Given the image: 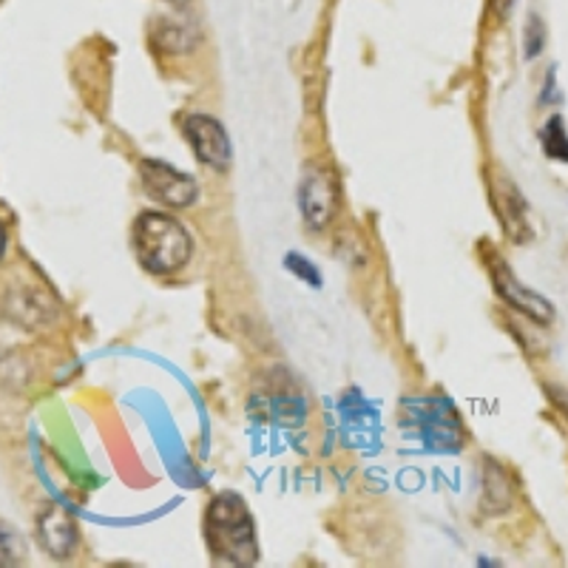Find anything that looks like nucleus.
I'll use <instances>...</instances> for the list:
<instances>
[{"label": "nucleus", "mask_w": 568, "mask_h": 568, "mask_svg": "<svg viewBox=\"0 0 568 568\" xmlns=\"http://www.w3.org/2000/svg\"><path fill=\"white\" fill-rule=\"evenodd\" d=\"M205 535L211 555L227 566H253L258 560L256 526L240 495H220L207 506Z\"/></svg>", "instance_id": "1"}, {"label": "nucleus", "mask_w": 568, "mask_h": 568, "mask_svg": "<svg viewBox=\"0 0 568 568\" xmlns=\"http://www.w3.org/2000/svg\"><path fill=\"white\" fill-rule=\"evenodd\" d=\"M131 245H134L140 265L156 276L182 271L194 253V242L182 227V222H176L169 213L156 211L136 216L134 227H131Z\"/></svg>", "instance_id": "2"}, {"label": "nucleus", "mask_w": 568, "mask_h": 568, "mask_svg": "<svg viewBox=\"0 0 568 568\" xmlns=\"http://www.w3.org/2000/svg\"><path fill=\"white\" fill-rule=\"evenodd\" d=\"M142 185L154 196L156 202L169 207H187L196 202V194H200V185H196L194 176L182 174L174 165L160 160H145L140 165Z\"/></svg>", "instance_id": "3"}, {"label": "nucleus", "mask_w": 568, "mask_h": 568, "mask_svg": "<svg viewBox=\"0 0 568 568\" xmlns=\"http://www.w3.org/2000/svg\"><path fill=\"white\" fill-rule=\"evenodd\" d=\"M489 271H491V282H495V291L497 296L504 298L506 304H509L511 311L524 313L526 318H531V322L537 324H549L551 318H555V311H551V304L546 302V298L540 296V293L529 291L520 278L515 276V273L509 271V265H506L504 258L495 256L491 253V262H489Z\"/></svg>", "instance_id": "4"}, {"label": "nucleus", "mask_w": 568, "mask_h": 568, "mask_svg": "<svg viewBox=\"0 0 568 568\" xmlns=\"http://www.w3.org/2000/svg\"><path fill=\"white\" fill-rule=\"evenodd\" d=\"M185 134L194 145V154L200 156V162L216 171H225L231 165V140H227L220 120H213L207 114L187 116Z\"/></svg>", "instance_id": "5"}, {"label": "nucleus", "mask_w": 568, "mask_h": 568, "mask_svg": "<svg viewBox=\"0 0 568 568\" xmlns=\"http://www.w3.org/2000/svg\"><path fill=\"white\" fill-rule=\"evenodd\" d=\"M38 540L54 560H69L80 546V529L63 506H45L38 517Z\"/></svg>", "instance_id": "6"}, {"label": "nucleus", "mask_w": 568, "mask_h": 568, "mask_svg": "<svg viewBox=\"0 0 568 568\" xmlns=\"http://www.w3.org/2000/svg\"><path fill=\"white\" fill-rule=\"evenodd\" d=\"M491 191H495V207L500 213V222H504L506 233H509L515 242H526L531 236V220H529V205L520 196L515 182H509L506 176H495L491 182Z\"/></svg>", "instance_id": "7"}, {"label": "nucleus", "mask_w": 568, "mask_h": 568, "mask_svg": "<svg viewBox=\"0 0 568 568\" xmlns=\"http://www.w3.org/2000/svg\"><path fill=\"white\" fill-rule=\"evenodd\" d=\"M298 202H302L304 222L311 227H316V231H322V227L333 220V207H336V191H333L329 176L322 174V171H311L302 182Z\"/></svg>", "instance_id": "8"}, {"label": "nucleus", "mask_w": 568, "mask_h": 568, "mask_svg": "<svg viewBox=\"0 0 568 568\" xmlns=\"http://www.w3.org/2000/svg\"><path fill=\"white\" fill-rule=\"evenodd\" d=\"M515 500V484H511L509 471L495 460L484 464V506L486 515H504Z\"/></svg>", "instance_id": "9"}, {"label": "nucleus", "mask_w": 568, "mask_h": 568, "mask_svg": "<svg viewBox=\"0 0 568 568\" xmlns=\"http://www.w3.org/2000/svg\"><path fill=\"white\" fill-rule=\"evenodd\" d=\"M154 43L162 45L165 52H187L196 43L194 29L182 23V20H156L154 23Z\"/></svg>", "instance_id": "10"}, {"label": "nucleus", "mask_w": 568, "mask_h": 568, "mask_svg": "<svg viewBox=\"0 0 568 568\" xmlns=\"http://www.w3.org/2000/svg\"><path fill=\"white\" fill-rule=\"evenodd\" d=\"M540 140H542V149H546V154L555 156V160H560V162H568V134H566V125H562L560 116L549 120V125L542 129Z\"/></svg>", "instance_id": "11"}, {"label": "nucleus", "mask_w": 568, "mask_h": 568, "mask_svg": "<svg viewBox=\"0 0 568 568\" xmlns=\"http://www.w3.org/2000/svg\"><path fill=\"white\" fill-rule=\"evenodd\" d=\"M23 557H27V542L20 540L18 531L0 524V566H20Z\"/></svg>", "instance_id": "12"}, {"label": "nucleus", "mask_w": 568, "mask_h": 568, "mask_svg": "<svg viewBox=\"0 0 568 568\" xmlns=\"http://www.w3.org/2000/svg\"><path fill=\"white\" fill-rule=\"evenodd\" d=\"M529 38H526V54H529V58H535L537 52H540L542 49V23H540V18H529Z\"/></svg>", "instance_id": "13"}, {"label": "nucleus", "mask_w": 568, "mask_h": 568, "mask_svg": "<svg viewBox=\"0 0 568 568\" xmlns=\"http://www.w3.org/2000/svg\"><path fill=\"white\" fill-rule=\"evenodd\" d=\"M287 267H291V271H296L302 278H311L313 287H318V284H322V276H318V273H316V267H313V265H298V256H287Z\"/></svg>", "instance_id": "14"}, {"label": "nucleus", "mask_w": 568, "mask_h": 568, "mask_svg": "<svg viewBox=\"0 0 568 568\" xmlns=\"http://www.w3.org/2000/svg\"><path fill=\"white\" fill-rule=\"evenodd\" d=\"M511 7H515V0H491V9H495L497 18H506Z\"/></svg>", "instance_id": "15"}, {"label": "nucleus", "mask_w": 568, "mask_h": 568, "mask_svg": "<svg viewBox=\"0 0 568 568\" xmlns=\"http://www.w3.org/2000/svg\"><path fill=\"white\" fill-rule=\"evenodd\" d=\"M7 227H3V222H0V256H3V253H7Z\"/></svg>", "instance_id": "16"}, {"label": "nucleus", "mask_w": 568, "mask_h": 568, "mask_svg": "<svg viewBox=\"0 0 568 568\" xmlns=\"http://www.w3.org/2000/svg\"><path fill=\"white\" fill-rule=\"evenodd\" d=\"M169 3H176V7H182V3H187V0H169Z\"/></svg>", "instance_id": "17"}]
</instances>
